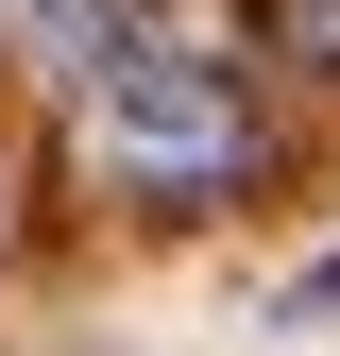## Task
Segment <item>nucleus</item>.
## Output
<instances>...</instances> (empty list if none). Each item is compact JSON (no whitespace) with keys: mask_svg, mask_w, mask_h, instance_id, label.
I'll return each mask as SVG.
<instances>
[{"mask_svg":"<svg viewBox=\"0 0 340 356\" xmlns=\"http://www.w3.org/2000/svg\"><path fill=\"white\" fill-rule=\"evenodd\" d=\"M85 102V153H102V187H137V204H255L272 187V102H255V51L222 68V51H187V34H119L102 68L68 85Z\"/></svg>","mask_w":340,"mask_h":356,"instance_id":"1","label":"nucleus"},{"mask_svg":"<svg viewBox=\"0 0 340 356\" xmlns=\"http://www.w3.org/2000/svg\"><path fill=\"white\" fill-rule=\"evenodd\" d=\"M238 34H255V68H289V85H340V0H238Z\"/></svg>","mask_w":340,"mask_h":356,"instance_id":"2","label":"nucleus"}]
</instances>
